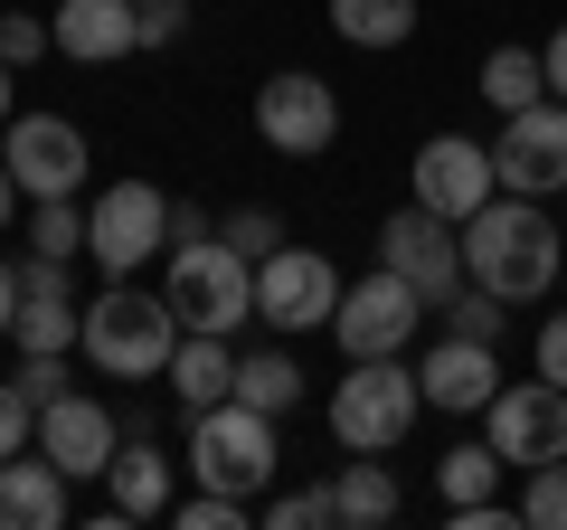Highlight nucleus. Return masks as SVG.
Segmentation results:
<instances>
[{"label": "nucleus", "instance_id": "nucleus-1", "mask_svg": "<svg viewBox=\"0 0 567 530\" xmlns=\"http://www.w3.org/2000/svg\"><path fill=\"white\" fill-rule=\"evenodd\" d=\"M464 275L492 285L502 304H539V294L558 285V227H548V200L502 190L492 208H473L464 218Z\"/></svg>", "mask_w": 567, "mask_h": 530}, {"label": "nucleus", "instance_id": "nucleus-2", "mask_svg": "<svg viewBox=\"0 0 567 530\" xmlns=\"http://www.w3.org/2000/svg\"><path fill=\"white\" fill-rule=\"evenodd\" d=\"M171 350H181V313H171L162 294H133L114 275V285L85 304V360H95L104 379H162Z\"/></svg>", "mask_w": 567, "mask_h": 530}, {"label": "nucleus", "instance_id": "nucleus-3", "mask_svg": "<svg viewBox=\"0 0 567 530\" xmlns=\"http://www.w3.org/2000/svg\"><path fill=\"white\" fill-rule=\"evenodd\" d=\"M416 417H425V379L406 369V350H388V360H350V379L331 388V436H341L350 455L406 446Z\"/></svg>", "mask_w": 567, "mask_h": 530}, {"label": "nucleus", "instance_id": "nucleus-4", "mask_svg": "<svg viewBox=\"0 0 567 530\" xmlns=\"http://www.w3.org/2000/svg\"><path fill=\"white\" fill-rule=\"evenodd\" d=\"M284 446H275V417L246 408V398H218V408L189 417V473H199L208 492H237V502H256L265 483H275Z\"/></svg>", "mask_w": 567, "mask_h": 530}, {"label": "nucleus", "instance_id": "nucleus-5", "mask_svg": "<svg viewBox=\"0 0 567 530\" xmlns=\"http://www.w3.org/2000/svg\"><path fill=\"white\" fill-rule=\"evenodd\" d=\"M162 304L181 313V332H237L256 313V256H237L227 237H189L171 246V285Z\"/></svg>", "mask_w": 567, "mask_h": 530}, {"label": "nucleus", "instance_id": "nucleus-6", "mask_svg": "<svg viewBox=\"0 0 567 530\" xmlns=\"http://www.w3.org/2000/svg\"><path fill=\"white\" fill-rule=\"evenodd\" d=\"M256 143L284 152V162H322V152L341 143V95H331L322 77H303V67L265 77L256 85Z\"/></svg>", "mask_w": 567, "mask_h": 530}, {"label": "nucleus", "instance_id": "nucleus-7", "mask_svg": "<svg viewBox=\"0 0 567 530\" xmlns=\"http://www.w3.org/2000/svg\"><path fill=\"white\" fill-rule=\"evenodd\" d=\"M425 294L406 285L398 265H379L369 285H341V313H331V342L350 350V360H388V350H406L416 342V323H425Z\"/></svg>", "mask_w": 567, "mask_h": 530}, {"label": "nucleus", "instance_id": "nucleus-8", "mask_svg": "<svg viewBox=\"0 0 567 530\" xmlns=\"http://www.w3.org/2000/svg\"><path fill=\"white\" fill-rule=\"evenodd\" d=\"M162 246H171V200L152 181H114L85 208V256H95L104 275H133V265H152Z\"/></svg>", "mask_w": 567, "mask_h": 530}, {"label": "nucleus", "instance_id": "nucleus-9", "mask_svg": "<svg viewBox=\"0 0 567 530\" xmlns=\"http://www.w3.org/2000/svg\"><path fill=\"white\" fill-rule=\"evenodd\" d=\"M406 181H416V200L435 208V218H454V227H464L473 208L502 200V162H492V143H473V133H435V143H416Z\"/></svg>", "mask_w": 567, "mask_h": 530}, {"label": "nucleus", "instance_id": "nucleus-10", "mask_svg": "<svg viewBox=\"0 0 567 530\" xmlns=\"http://www.w3.org/2000/svg\"><path fill=\"white\" fill-rule=\"evenodd\" d=\"M379 265H398V275L425 294V304H445V294L464 285V227H454V218H435L425 200H406L398 218L379 227Z\"/></svg>", "mask_w": 567, "mask_h": 530}, {"label": "nucleus", "instance_id": "nucleus-11", "mask_svg": "<svg viewBox=\"0 0 567 530\" xmlns=\"http://www.w3.org/2000/svg\"><path fill=\"white\" fill-rule=\"evenodd\" d=\"M256 313L275 332H322L331 313H341V275H331L322 246H275V256L256 265Z\"/></svg>", "mask_w": 567, "mask_h": 530}, {"label": "nucleus", "instance_id": "nucleus-12", "mask_svg": "<svg viewBox=\"0 0 567 530\" xmlns=\"http://www.w3.org/2000/svg\"><path fill=\"white\" fill-rule=\"evenodd\" d=\"M492 162H502V190H520V200H558L567 190V95L558 104H520V114H502V143H492Z\"/></svg>", "mask_w": 567, "mask_h": 530}, {"label": "nucleus", "instance_id": "nucleus-13", "mask_svg": "<svg viewBox=\"0 0 567 530\" xmlns=\"http://www.w3.org/2000/svg\"><path fill=\"white\" fill-rule=\"evenodd\" d=\"M0 162L20 171V190L29 200H76L85 190V133L66 114H10V143H0Z\"/></svg>", "mask_w": 567, "mask_h": 530}, {"label": "nucleus", "instance_id": "nucleus-14", "mask_svg": "<svg viewBox=\"0 0 567 530\" xmlns=\"http://www.w3.org/2000/svg\"><path fill=\"white\" fill-rule=\"evenodd\" d=\"M483 436L502 446V465H548V455H567V388L539 379V388H492V408H483Z\"/></svg>", "mask_w": 567, "mask_h": 530}, {"label": "nucleus", "instance_id": "nucleus-15", "mask_svg": "<svg viewBox=\"0 0 567 530\" xmlns=\"http://www.w3.org/2000/svg\"><path fill=\"white\" fill-rule=\"evenodd\" d=\"M39 455L66 473V483H95V473L123 455V427H114V408L85 398V388H66V398H48V408H39Z\"/></svg>", "mask_w": 567, "mask_h": 530}, {"label": "nucleus", "instance_id": "nucleus-16", "mask_svg": "<svg viewBox=\"0 0 567 530\" xmlns=\"http://www.w3.org/2000/svg\"><path fill=\"white\" fill-rule=\"evenodd\" d=\"M416 379H425V408H445V417H483V408H492V388H502V342L445 332V342L416 360Z\"/></svg>", "mask_w": 567, "mask_h": 530}, {"label": "nucleus", "instance_id": "nucleus-17", "mask_svg": "<svg viewBox=\"0 0 567 530\" xmlns=\"http://www.w3.org/2000/svg\"><path fill=\"white\" fill-rule=\"evenodd\" d=\"M58 58H76V67H114V58H133L142 48V0H58Z\"/></svg>", "mask_w": 567, "mask_h": 530}, {"label": "nucleus", "instance_id": "nucleus-18", "mask_svg": "<svg viewBox=\"0 0 567 530\" xmlns=\"http://www.w3.org/2000/svg\"><path fill=\"white\" fill-rule=\"evenodd\" d=\"M104 492H114V502H104V530H133V521H152V511H171V455L133 436V446L104 465Z\"/></svg>", "mask_w": 567, "mask_h": 530}, {"label": "nucleus", "instance_id": "nucleus-19", "mask_svg": "<svg viewBox=\"0 0 567 530\" xmlns=\"http://www.w3.org/2000/svg\"><path fill=\"white\" fill-rule=\"evenodd\" d=\"M0 521H10V530H58L66 521V473L48 465L39 446L0 455Z\"/></svg>", "mask_w": 567, "mask_h": 530}, {"label": "nucleus", "instance_id": "nucleus-20", "mask_svg": "<svg viewBox=\"0 0 567 530\" xmlns=\"http://www.w3.org/2000/svg\"><path fill=\"white\" fill-rule=\"evenodd\" d=\"M171 398L189 417L237 398V350H227V332H181V350H171Z\"/></svg>", "mask_w": 567, "mask_h": 530}, {"label": "nucleus", "instance_id": "nucleus-21", "mask_svg": "<svg viewBox=\"0 0 567 530\" xmlns=\"http://www.w3.org/2000/svg\"><path fill=\"white\" fill-rule=\"evenodd\" d=\"M20 350H85V313L76 294H20V323H10Z\"/></svg>", "mask_w": 567, "mask_h": 530}, {"label": "nucleus", "instance_id": "nucleus-22", "mask_svg": "<svg viewBox=\"0 0 567 530\" xmlns=\"http://www.w3.org/2000/svg\"><path fill=\"white\" fill-rule=\"evenodd\" d=\"M331 29L350 48H406L416 39V0H331Z\"/></svg>", "mask_w": 567, "mask_h": 530}, {"label": "nucleus", "instance_id": "nucleus-23", "mask_svg": "<svg viewBox=\"0 0 567 530\" xmlns=\"http://www.w3.org/2000/svg\"><path fill=\"white\" fill-rule=\"evenodd\" d=\"M331 502H341V530H388L398 521V473L388 465H341Z\"/></svg>", "mask_w": 567, "mask_h": 530}, {"label": "nucleus", "instance_id": "nucleus-24", "mask_svg": "<svg viewBox=\"0 0 567 530\" xmlns=\"http://www.w3.org/2000/svg\"><path fill=\"white\" fill-rule=\"evenodd\" d=\"M548 95V58L539 48H492L483 58V104H502V114H520V104Z\"/></svg>", "mask_w": 567, "mask_h": 530}, {"label": "nucleus", "instance_id": "nucleus-25", "mask_svg": "<svg viewBox=\"0 0 567 530\" xmlns=\"http://www.w3.org/2000/svg\"><path fill=\"white\" fill-rule=\"evenodd\" d=\"M237 398H246V408H265V417H284L293 398H303L293 350H246V360H237Z\"/></svg>", "mask_w": 567, "mask_h": 530}, {"label": "nucleus", "instance_id": "nucleus-26", "mask_svg": "<svg viewBox=\"0 0 567 530\" xmlns=\"http://www.w3.org/2000/svg\"><path fill=\"white\" fill-rule=\"evenodd\" d=\"M435 323H445V332H473V342H502V332H511V304H502L492 285H473V275H464V285L435 304Z\"/></svg>", "mask_w": 567, "mask_h": 530}, {"label": "nucleus", "instance_id": "nucleus-27", "mask_svg": "<svg viewBox=\"0 0 567 530\" xmlns=\"http://www.w3.org/2000/svg\"><path fill=\"white\" fill-rule=\"evenodd\" d=\"M435 483H445V502H492V483H502V446H454L445 465H435Z\"/></svg>", "mask_w": 567, "mask_h": 530}, {"label": "nucleus", "instance_id": "nucleus-28", "mask_svg": "<svg viewBox=\"0 0 567 530\" xmlns=\"http://www.w3.org/2000/svg\"><path fill=\"white\" fill-rule=\"evenodd\" d=\"M29 256H85V208L76 200H39V218H29Z\"/></svg>", "mask_w": 567, "mask_h": 530}, {"label": "nucleus", "instance_id": "nucleus-29", "mask_svg": "<svg viewBox=\"0 0 567 530\" xmlns=\"http://www.w3.org/2000/svg\"><path fill=\"white\" fill-rule=\"evenodd\" d=\"M520 521H529V530H567V455H548V465H529Z\"/></svg>", "mask_w": 567, "mask_h": 530}, {"label": "nucleus", "instance_id": "nucleus-30", "mask_svg": "<svg viewBox=\"0 0 567 530\" xmlns=\"http://www.w3.org/2000/svg\"><path fill=\"white\" fill-rule=\"evenodd\" d=\"M256 521H275V530H312V521H341V502H331V483H303V492H275Z\"/></svg>", "mask_w": 567, "mask_h": 530}, {"label": "nucleus", "instance_id": "nucleus-31", "mask_svg": "<svg viewBox=\"0 0 567 530\" xmlns=\"http://www.w3.org/2000/svg\"><path fill=\"white\" fill-rule=\"evenodd\" d=\"M39 446V398L20 379H0V455H29Z\"/></svg>", "mask_w": 567, "mask_h": 530}, {"label": "nucleus", "instance_id": "nucleus-32", "mask_svg": "<svg viewBox=\"0 0 567 530\" xmlns=\"http://www.w3.org/2000/svg\"><path fill=\"white\" fill-rule=\"evenodd\" d=\"M218 237L237 246V256H256V265H265V256H275V246H284V218H275V208H237V218H227Z\"/></svg>", "mask_w": 567, "mask_h": 530}, {"label": "nucleus", "instance_id": "nucleus-33", "mask_svg": "<svg viewBox=\"0 0 567 530\" xmlns=\"http://www.w3.org/2000/svg\"><path fill=\"white\" fill-rule=\"evenodd\" d=\"M246 511H256V502H237V492H208V483H199L181 511H171V521H181V530H237Z\"/></svg>", "mask_w": 567, "mask_h": 530}, {"label": "nucleus", "instance_id": "nucleus-34", "mask_svg": "<svg viewBox=\"0 0 567 530\" xmlns=\"http://www.w3.org/2000/svg\"><path fill=\"white\" fill-rule=\"evenodd\" d=\"M48 48H58V29H48V20H20V10H0V58H10V67L48 58Z\"/></svg>", "mask_w": 567, "mask_h": 530}, {"label": "nucleus", "instance_id": "nucleus-35", "mask_svg": "<svg viewBox=\"0 0 567 530\" xmlns=\"http://www.w3.org/2000/svg\"><path fill=\"white\" fill-rule=\"evenodd\" d=\"M20 388L39 398V408H48V398H66V388H76V379H66V350H20Z\"/></svg>", "mask_w": 567, "mask_h": 530}, {"label": "nucleus", "instance_id": "nucleus-36", "mask_svg": "<svg viewBox=\"0 0 567 530\" xmlns=\"http://www.w3.org/2000/svg\"><path fill=\"white\" fill-rule=\"evenodd\" d=\"M181 20H189L181 0H142V48H171V39H181Z\"/></svg>", "mask_w": 567, "mask_h": 530}, {"label": "nucleus", "instance_id": "nucleus-37", "mask_svg": "<svg viewBox=\"0 0 567 530\" xmlns=\"http://www.w3.org/2000/svg\"><path fill=\"white\" fill-rule=\"evenodd\" d=\"M539 379L567 388V313H548V323H539Z\"/></svg>", "mask_w": 567, "mask_h": 530}, {"label": "nucleus", "instance_id": "nucleus-38", "mask_svg": "<svg viewBox=\"0 0 567 530\" xmlns=\"http://www.w3.org/2000/svg\"><path fill=\"white\" fill-rule=\"evenodd\" d=\"M539 58H548V95H567V20L548 29V48H539Z\"/></svg>", "mask_w": 567, "mask_h": 530}, {"label": "nucleus", "instance_id": "nucleus-39", "mask_svg": "<svg viewBox=\"0 0 567 530\" xmlns=\"http://www.w3.org/2000/svg\"><path fill=\"white\" fill-rule=\"evenodd\" d=\"M171 237L189 246V237H218V227H208V218H199V208H189V200H171Z\"/></svg>", "mask_w": 567, "mask_h": 530}, {"label": "nucleus", "instance_id": "nucleus-40", "mask_svg": "<svg viewBox=\"0 0 567 530\" xmlns=\"http://www.w3.org/2000/svg\"><path fill=\"white\" fill-rule=\"evenodd\" d=\"M10 323H20V265H0V342H10Z\"/></svg>", "mask_w": 567, "mask_h": 530}, {"label": "nucleus", "instance_id": "nucleus-41", "mask_svg": "<svg viewBox=\"0 0 567 530\" xmlns=\"http://www.w3.org/2000/svg\"><path fill=\"white\" fill-rule=\"evenodd\" d=\"M10 208H20V171L0 162V227H10Z\"/></svg>", "mask_w": 567, "mask_h": 530}, {"label": "nucleus", "instance_id": "nucleus-42", "mask_svg": "<svg viewBox=\"0 0 567 530\" xmlns=\"http://www.w3.org/2000/svg\"><path fill=\"white\" fill-rule=\"evenodd\" d=\"M10 77H20V67H10V58H0V133H10Z\"/></svg>", "mask_w": 567, "mask_h": 530}]
</instances>
